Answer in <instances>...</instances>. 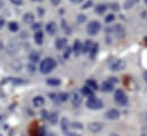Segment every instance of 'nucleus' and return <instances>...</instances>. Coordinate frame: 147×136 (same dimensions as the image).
<instances>
[{
  "label": "nucleus",
  "instance_id": "473e14b6",
  "mask_svg": "<svg viewBox=\"0 0 147 136\" xmlns=\"http://www.w3.org/2000/svg\"><path fill=\"white\" fill-rule=\"evenodd\" d=\"M11 3H14L15 6H22L23 5V1L22 0H10Z\"/></svg>",
  "mask_w": 147,
  "mask_h": 136
},
{
  "label": "nucleus",
  "instance_id": "f3484780",
  "mask_svg": "<svg viewBox=\"0 0 147 136\" xmlns=\"http://www.w3.org/2000/svg\"><path fill=\"white\" fill-rule=\"evenodd\" d=\"M33 105H34L36 107H41V106H43V105H45V99H43L42 96H36V97L33 99Z\"/></svg>",
  "mask_w": 147,
  "mask_h": 136
},
{
  "label": "nucleus",
  "instance_id": "f704fd0d",
  "mask_svg": "<svg viewBox=\"0 0 147 136\" xmlns=\"http://www.w3.org/2000/svg\"><path fill=\"white\" fill-rule=\"evenodd\" d=\"M40 28H41V24H40V23H36V24H33V25H32V29H33V30H36V31H39V30H40Z\"/></svg>",
  "mask_w": 147,
  "mask_h": 136
},
{
  "label": "nucleus",
  "instance_id": "72a5a7b5",
  "mask_svg": "<svg viewBox=\"0 0 147 136\" xmlns=\"http://www.w3.org/2000/svg\"><path fill=\"white\" fill-rule=\"evenodd\" d=\"M71 126H72L73 128H78V129H81V128L83 127V126H82L80 122H74V124H72V125H71Z\"/></svg>",
  "mask_w": 147,
  "mask_h": 136
},
{
  "label": "nucleus",
  "instance_id": "4468645a",
  "mask_svg": "<svg viewBox=\"0 0 147 136\" xmlns=\"http://www.w3.org/2000/svg\"><path fill=\"white\" fill-rule=\"evenodd\" d=\"M81 93H82V95L83 96H86V97H94V93H92V89L90 88V87H88V86H84V87H82V89H81Z\"/></svg>",
  "mask_w": 147,
  "mask_h": 136
},
{
  "label": "nucleus",
  "instance_id": "6ab92c4d",
  "mask_svg": "<svg viewBox=\"0 0 147 136\" xmlns=\"http://www.w3.org/2000/svg\"><path fill=\"white\" fill-rule=\"evenodd\" d=\"M106 9H107V6L105 3H99V5L96 6V9L95 10H96V13L98 15H103V14H105Z\"/></svg>",
  "mask_w": 147,
  "mask_h": 136
},
{
  "label": "nucleus",
  "instance_id": "c03bdc74",
  "mask_svg": "<svg viewBox=\"0 0 147 136\" xmlns=\"http://www.w3.org/2000/svg\"><path fill=\"white\" fill-rule=\"evenodd\" d=\"M144 77H145V80L147 81V72H145V73H144Z\"/></svg>",
  "mask_w": 147,
  "mask_h": 136
},
{
  "label": "nucleus",
  "instance_id": "a878e982",
  "mask_svg": "<svg viewBox=\"0 0 147 136\" xmlns=\"http://www.w3.org/2000/svg\"><path fill=\"white\" fill-rule=\"evenodd\" d=\"M134 5H136L134 0H127V1L124 2V8H125V9L132 8V7H134Z\"/></svg>",
  "mask_w": 147,
  "mask_h": 136
},
{
  "label": "nucleus",
  "instance_id": "20e7f679",
  "mask_svg": "<svg viewBox=\"0 0 147 136\" xmlns=\"http://www.w3.org/2000/svg\"><path fill=\"white\" fill-rule=\"evenodd\" d=\"M100 31V23L98 21H92L87 27V32L90 35H96Z\"/></svg>",
  "mask_w": 147,
  "mask_h": 136
},
{
  "label": "nucleus",
  "instance_id": "7c9ffc66",
  "mask_svg": "<svg viewBox=\"0 0 147 136\" xmlns=\"http://www.w3.org/2000/svg\"><path fill=\"white\" fill-rule=\"evenodd\" d=\"M111 9L112 10H114V12H116V10H119L120 9V6L116 3V2H113V3H111Z\"/></svg>",
  "mask_w": 147,
  "mask_h": 136
},
{
  "label": "nucleus",
  "instance_id": "c756f323",
  "mask_svg": "<svg viewBox=\"0 0 147 136\" xmlns=\"http://www.w3.org/2000/svg\"><path fill=\"white\" fill-rule=\"evenodd\" d=\"M67 99H69V94H67V93H62V94H59V100H61V101H67Z\"/></svg>",
  "mask_w": 147,
  "mask_h": 136
},
{
  "label": "nucleus",
  "instance_id": "0eeeda50",
  "mask_svg": "<svg viewBox=\"0 0 147 136\" xmlns=\"http://www.w3.org/2000/svg\"><path fill=\"white\" fill-rule=\"evenodd\" d=\"M106 118L110 119V120H116L120 118V111L116 110V109H110L107 112H106Z\"/></svg>",
  "mask_w": 147,
  "mask_h": 136
},
{
  "label": "nucleus",
  "instance_id": "f257e3e1",
  "mask_svg": "<svg viewBox=\"0 0 147 136\" xmlns=\"http://www.w3.org/2000/svg\"><path fill=\"white\" fill-rule=\"evenodd\" d=\"M55 67H56V61L51 57H48V58H45L43 61L40 62L39 70H40L41 73L47 74V73H50L55 69Z\"/></svg>",
  "mask_w": 147,
  "mask_h": 136
},
{
  "label": "nucleus",
  "instance_id": "e433bc0d",
  "mask_svg": "<svg viewBox=\"0 0 147 136\" xmlns=\"http://www.w3.org/2000/svg\"><path fill=\"white\" fill-rule=\"evenodd\" d=\"M32 64H34V63H32ZM32 64H29V65H28V70H30L31 72H34L36 68H34V65H32Z\"/></svg>",
  "mask_w": 147,
  "mask_h": 136
},
{
  "label": "nucleus",
  "instance_id": "cd10ccee",
  "mask_svg": "<svg viewBox=\"0 0 147 136\" xmlns=\"http://www.w3.org/2000/svg\"><path fill=\"white\" fill-rule=\"evenodd\" d=\"M91 6H92V1H91V0H88L87 2L83 3V6H81V8H82V9H88V8H90Z\"/></svg>",
  "mask_w": 147,
  "mask_h": 136
},
{
  "label": "nucleus",
  "instance_id": "7ed1b4c3",
  "mask_svg": "<svg viewBox=\"0 0 147 136\" xmlns=\"http://www.w3.org/2000/svg\"><path fill=\"white\" fill-rule=\"evenodd\" d=\"M87 107L88 109H90V110H99V109H102L103 107V105H104V103L102 102L100 100H98V99H96L95 96L94 97H90L88 101H87Z\"/></svg>",
  "mask_w": 147,
  "mask_h": 136
},
{
  "label": "nucleus",
  "instance_id": "58836bf2",
  "mask_svg": "<svg viewBox=\"0 0 147 136\" xmlns=\"http://www.w3.org/2000/svg\"><path fill=\"white\" fill-rule=\"evenodd\" d=\"M51 1V3L54 5V6H58L59 3H61V0H50Z\"/></svg>",
  "mask_w": 147,
  "mask_h": 136
},
{
  "label": "nucleus",
  "instance_id": "37998d69",
  "mask_svg": "<svg viewBox=\"0 0 147 136\" xmlns=\"http://www.w3.org/2000/svg\"><path fill=\"white\" fill-rule=\"evenodd\" d=\"M38 10H39V13H40V14H41V16H42V14H43V10H42V9H38Z\"/></svg>",
  "mask_w": 147,
  "mask_h": 136
},
{
  "label": "nucleus",
  "instance_id": "ddd939ff",
  "mask_svg": "<svg viewBox=\"0 0 147 136\" xmlns=\"http://www.w3.org/2000/svg\"><path fill=\"white\" fill-rule=\"evenodd\" d=\"M66 39L65 38H58L57 40H56V42H55V46H56V48L57 49H63V48H65L66 47Z\"/></svg>",
  "mask_w": 147,
  "mask_h": 136
},
{
  "label": "nucleus",
  "instance_id": "f03ea898",
  "mask_svg": "<svg viewBox=\"0 0 147 136\" xmlns=\"http://www.w3.org/2000/svg\"><path fill=\"white\" fill-rule=\"evenodd\" d=\"M114 100H115V102L117 103L119 105H121V106H124V105L128 104V97H127V95L124 94V92L122 89H117L115 92Z\"/></svg>",
  "mask_w": 147,
  "mask_h": 136
},
{
  "label": "nucleus",
  "instance_id": "4c0bfd02",
  "mask_svg": "<svg viewBox=\"0 0 147 136\" xmlns=\"http://www.w3.org/2000/svg\"><path fill=\"white\" fill-rule=\"evenodd\" d=\"M66 134V136H81L80 134H76V133H72V132H67V133H65Z\"/></svg>",
  "mask_w": 147,
  "mask_h": 136
},
{
  "label": "nucleus",
  "instance_id": "393cba45",
  "mask_svg": "<svg viewBox=\"0 0 147 136\" xmlns=\"http://www.w3.org/2000/svg\"><path fill=\"white\" fill-rule=\"evenodd\" d=\"M8 29L13 32H16L18 30V24L16 22H10V23H8Z\"/></svg>",
  "mask_w": 147,
  "mask_h": 136
},
{
  "label": "nucleus",
  "instance_id": "a18cd8bd",
  "mask_svg": "<svg viewBox=\"0 0 147 136\" xmlns=\"http://www.w3.org/2000/svg\"><path fill=\"white\" fill-rule=\"evenodd\" d=\"M111 136H119L117 134H115V133H113V134H111Z\"/></svg>",
  "mask_w": 147,
  "mask_h": 136
},
{
  "label": "nucleus",
  "instance_id": "412c9836",
  "mask_svg": "<svg viewBox=\"0 0 147 136\" xmlns=\"http://www.w3.org/2000/svg\"><path fill=\"white\" fill-rule=\"evenodd\" d=\"M98 48H99L98 44H97V42H94V45H92V47H91V50H90V57H91V58L95 57V56L97 55V53H98Z\"/></svg>",
  "mask_w": 147,
  "mask_h": 136
},
{
  "label": "nucleus",
  "instance_id": "de8ad7c7",
  "mask_svg": "<svg viewBox=\"0 0 147 136\" xmlns=\"http://www.w3.org/2000/svg\"><path fill=\"white\" fill-rule=\"evenodd\" d=\"M32 1H42V0H32Z\"/></svg>",
  "mask_w": 147,
  "mask_h": 136
},
{
  "label": "nucleus",
  "instance_id": "49530a36",
  "mask_svg": "<svg viewBox=\"0 0 147 136\" xmlns=\"http://www.w3.org/2000/svg\"><path fill=\"white\" fill-rule=\"evenodd\" d=\"M134 1H135V3H137V2L139 1V0H134Z\"/></svg>",
  "mask_w": 147,
  "mask_h": 136
},
{
  "label": "nucleus",
  "instance_id": "c85d7f7f",
  "mask_svg": "<svg viewBox=\"0 0 147 136\" xmlns=\"http://www.w3.org/2000/svg\"><path fill=\"white\" fill-rule=\"evenodd\" d=\"M114 20H115V16H114L113 14H110V15H107V16L105 17V22H106V23H112Z\"/></svg>",
  "mask_w": 147,
  "mask_h": 136
},
{
  "label": "nucleus",
  "instance_id": "aec40b11",
  "mask_svg": "<svg viewBox=\"0 0 147 136\" xmlns=\"http://www.w3.org/2000/svg\"><path fill=\"white\" fill-rule=\"evenodd\" d=\"M34 40H36V44L42 45V42H43V34H42L41 31H37L34 33Z\"/></svg>",
  "mask_w": 147,
  "mask_h": 136
},
{
  "label": "nucleus",
  "instance_id": "bb28decb",
  "mask_svg": "<svg viewBox=\"0 0 147 136\" xmlns=\"http://www.w3.org/2000/svg\"><path fill=\"white\" fill-rule=\"evenodd\" d=\"M63 30L65 31V33L66 34H71V29L69 28L67 23H66V22H64V21H63Z\"/></svg>",
  "mask_w": 147,
  "mask_h": 136
},
{
  "label": "nucleus",
  "instance_id": "4be33fe9",
  "mask_svg": "<svg viewBox=\"0 0 147 136\" xmlns=\"http://www.w3.org/2000/svg\"><path fill=\"white\" fill-rule=\"evenodd\" d=\"M47 84L49 85V86H58L59 84H61V80L59 79H57V78H49V79H47Z\"/></svg>",
  "mask_w": 147,
  "mask_h": 136
},
{
  "label": "nucleus",
  "instance_id": "6e6552de",
  "mask_svg": "<svg viewBox=\"0 0 147 136\" xmlns=\"http://www.w3.org/2000/svg\"><path fill=\"white\" fill-rule=\"evenodd\" d=\"M88 128L92 133H99L103 129V124L102 122H97V121L96 122H91V124H89Z\"/></svg>",
  "mask_w": 147,
  "mask_h": 136
},
{
  "label": "nucleus",
  "instance_id": "1a4fd4ad",
  "mask_svg": "<svg viewBox=\"0 0 147 136\" xmlns=\"http://www.w3.org/2000/svg\"><path fill=\"white\" fill-rule=\"evenodd\" d=\"M46 31H47V33H49L50 35L56 33V31H57V25H56V23H54V22L47 23V25H46Z\"/></svg>",
  "mask_w": 147,
  "mask_h": 136
},
{
  "label": "nucleus",
  "instance_id": "09e8293b",
  "mask_svg": "<svg viewBox=\"0 0 147 136\" xmlns=\"http://www.w3.org/2000/svg\"><path fill=\"white\" fill-rule=\"evenodd\" d=\"M145 119H146V122H147V113H146V117H145Z\"/></svg>",
  "mask_w": 147,
  "mask_h": 136
},
{
  "label": "nucleus",
  "instance_id": "79ce46f5",
  "mask_svg": "<svg viewBox=\"0 0 147 136\" xmlns=\"http://www.w3.org/2000/svg\"><path fill=\"white\" fill-rule=\"evenodd\" d=\"M3 23H5V20L3 18H0V28L3 27Z\"/></svg>",
  "mask_w": 147,
  "mask_h": 136
},
{
  "label": "nucleus",
  "instance_id": "8fccbe9b",
  "mask_svg": "<svg viewBox=\"0 0 147 136\" xmlns=\"http://www.w3.org/2000/svg\"><path fill=\"white\" fill-rule=\"evenodd\" d=\"M142 136H147V135H145V134H143V135H142Z\"/></svg>",
  "mask_w": 147,
  "mask_h": 136
},
{
  "label": "nucleus",
  "instance_id": "5701e85b",
  "mask_svg": "<svg viewBox=\"0 0 147 136\" xmlns=\"http://www.w3.org/2000/svg\"><path fill=\"white\" fill-rule=\"evenodd\" d=\"M48 120H49L50 124L55 125V124L57 122V120H58V116H57V113H49V116H48Z\"/></svg>",
  "mask_w": 147,
  "mask_h": 136
},
{
  "label": "nucleus",
  "instance_id": "dca6fc26",
  "mask_svg": "<svg viewBox=\"0 0 147 136\" xmlns=\"http://www.w3.org/2000/svg\"><path fill=\"white\" fill-rule=\"evenodd\" d=\"M73 52L76 54V55H79L80 53H82V44H81L80 40H75V41H74Z\"/></svg>",
  "mask_w": 147,
  "mask_h": 136
},
{
  "label": "nucleus",
  "instance_id": "3c124183",
  "mask_svg": "<svg viewBox=\"0 0 147 136\" xmlns=\"http://www.w3.org/2000/svg\"><path fill=\"white\" fill-rule=\"evenodd\" d=\"M145 2H146V3H147V0H145Z\"/></svg>",
  "mask_w": 147,
  "mask_h": 136
},
{
  "label": "nucleus",
  "instance_id": "ea45409f",
  "mask_svg": "<svg viewBox=\"0 0 147 136\" xmlns=\"http://www.w3.org/2000/svg\"><path fill=\"white\" fill-rule=\"evenodd\" d=\"M110 81H112L113 84H116V82H117V79L114 78V77H112V78H110Z\"/></svg>",
  "mask_w": 147,
  "mask_h": 136
},
{
  "label": "nucleus",
  "instance_id": "39448f33",
  "mask_svg": "<svg viewBox=\"0 0 147 136\" xmlns=\"http://www.w3.org/2000/svg\"><path fill=\"white\" fill-rule=\"evenodd\" d=\"M111 71H122L125 68V62L123 60H113L109 64Z\"/></svg>",
  "mask_w": 147,
  "mask_h": 136
},
{
  "label": "nucleus",
  "instance_id": "a211bd4d",
  "mask_svg": "<svg viewBox=\"0 0 147 136\" xmlns=\"http://www.w3.org/2000/svg\"><path fill=\"white\" fill-rule=\"evenodd\" d=\"M23 21L26 23V24H32L34 22V15L32 13H26L24 16H23Z\"/></svg>",
  "mask_w": 147,
  "mask_h": 136
},
{
  "label": "nucleus",
  "instance_id": "9d476101",
  "mask_svg": "<svg viewBox=\"0 0 147 136\" xmlns=\"http://www.w3.org/2000/svg\"><path fill=\"white\" fill-rule=\"evenodd\" d=\"M114 89V84L112 82V81H104L103 84H102V90L103 92H105V93H110Z\"/></svg>",
  "mask_w": 147,
  "mask_h": 136
},
{
  "label": "nucleus",
  "instance_id": "423d86ee",
  "mask_svg": "<svg viewBox=\"0 0 147 136\" xmlns=\"http://www.w3.org/2000/svg\"><path fill=\"white\" fill-rule=\"evenodd\" d=\"M82 102V93L81 92H78L75 90L72 94V104L73 106H79Z\"/></svg>",
  "mask_w": 147,
  "mask_h": 136
},
{
  "label": "nucleus",
  "instance_id": "a19ab883",
  "mask_svg": "<svg viewBox=\"0 0 147 136\" xmlns=\"http://www.w3.org/2000/svg\"><path fill=\"white\" fill-rule=\"evenodd\" d=\"M71 2H73V3H80V2H82L83 0H70Z\"/></svg>",
  "mask_w": 147,
  "mask_h": 136
},
{
  "label": "nucleus",
  "instance_id": "2f4dec72",
  "mask_svg": "<svg viewBox=\"0 0 147 136\" xmlns=\"http://www.w3.org/2000/svg\"><path fill=\"white\" fill-rule=\"evenodd\" d=\"M86 20H87V17L84 15H78V22L79 23H83V22H86Z\"/></svg>",
  "mask_w": 147,
  "mask_h": 136
},
{
  "label": "nucleus",
  "instance_id": "9b49d317",
  "mask_svg": "<svg viewBox=\"0 0 147 136\" xmlns=\"http://www.w3.org/2000/svg\"><path fill=\"white\" fill-rule=\"evenodd\" d=\"M92 45H94V42H92L91 40H86V41L83 42V45H82V53H83V54L90 53Z\"/></svg>",
  "mask_w": 147,
  "mask_h": 136
},
{
  "label": "nucleus",
  "instance_id": "f8f14e48",
  "mask_svg": "<svg viewBox=\"0 0 147 136\" xmlns=\"http://www.w3.org/2000/svg\"><path fill=\"white\" fill-rule=\"evenodd\" d=\"M61 125H62V131H63L64 133H67V132L70 131L71 124H70V121H69L67 118H63V119L61 120Z\"/></svg>",
  "mask_w": 147,
  "mask_h": 136
},
{
  "label": "nucleus",
  "instance_id": "b1692460",
  "mask_svg": "<svg viewBox=\"0 0 147 136\" xmlns=\"http://www.w3.org/2000/svg\"><path fill=\"white\" fill-rule=\"evenodd\" d=\"M87 86L90 87L91 89H98V85L95 80H91V79H88L87 80Z\"/></svg>",
  "mask_w": 147,
  "mask_h": 136
},
{
  "label": "nucleus",
  "instance_id": "c9c22d12",
  "mask_svg": "<svg viewBox=\"0 0 147 136\" xmlns=\"http://www.w3.org/2000/svg\"><path fill=\"white\" fill-rule=\"evenodd\" d=\"M70 54H71V48H66V50H65V53H64V57H69L70 56Z\"/></svg>",
  "mask_w": 147,
  "mask_h": 136
},
{
  "label": "nucleus",
  "instance_id": "2eb2a0df",
  "mask_svg": "<svg viewBox=\"0 0 147 136\" xmlns=\"http://www.w3.org/2000/svg\"><path fill=\"white\" fill-rule=\"evenodd\" d=\"M29 60L31 63H37L40 61V54L38 52H31L29 54Z\"/></svg>",
  "mask_w": 147,
  "mask_h": 136
}]
</instances>
